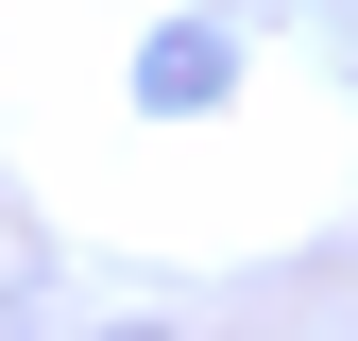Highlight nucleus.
<instances>
[{
	"label": "nucleus",
	"instance_id": "f257e3e1",
	"mask_svg": "<svg viewBox=\"0 0 358 341\" xmlns=\"http://www.w3.org/2000/svg\"><path fill=\"white\" fill-rule=\"evenodd\" d=\"M137 103H222V34H154V52H137Z\"/></svg>",
	"mask_w": 358,
	"mask_h": 341
}]
</instances>
